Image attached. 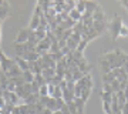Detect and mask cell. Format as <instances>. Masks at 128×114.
I'll list each match as a JSON object with an SVG mask.
<instances>
[{
    "instance_id": "9c48e42d",
    "label": "cell",
    "mask_w": 128,
    "mask_h": 114,
    "mask_svg": "<svg viewBox=\"0 0 128 114\" xmlns=\"http://www.w3.org/2000/svg\"><path fill=\"white\" fill-rule=\"evenodd\" d=\"M41 76L44 77L46 83H48L50 78L56 76V68H43V70H41Z\"/></svg>"
},
{
    "instance_id": "4dcf8cb0",
    "label": "cell",
    "mask_w": 128,
    "mask_h": 114,
    "mask_svg": "<svg viewBox=\"0 0 128 114\" xmlns=\"http://www.w3.org/2000/svg\"><path fill=\"white\" fill-rule=\"evenodd\" d=\"M33 81H36L38 86H43V84H47L46 80H44V77L41 76V74H34V80Z\"/></svg>"
},
{
    "instance_id": "8fae6325",
    "label": "cell",
    "mask_w": 128,
    "mask_h": 114,
    "mask_svg": "<svg viewBox=\"0 0 128 114\" xmlns=\"http://www.w3.org/2000/svg\"><path fill=\"white\" fill-rule=\"evenodd\" d=\"M14 61H16V64L18 66V68L22 70V71H27L28 70V63L24 59H22V57H14Z\"/></svg>"
},
{
    "instance_id": "e575fe53",
    "label": "cell",
    "mask_w": 128,
    "mask_h": 114,
    "mask_svg": "<svg viewBox=\"0 0 128 114\" xmlns=\"http://www.w3.org/2000/svg\"><path fill=\"white\" fill-rule=\"evenodd\" d=\"M102 91H104V93H108V94H114V90H112L111 84H104V86H102Z\"/></svg>"
},
{
    "instance_id": "30bf717a",
    "label": "cell",
    "mask_w": 128,
    "mask_h": 114,
    "mask_svg": "<svg viewBox=\"0 0 128 114\" xmlns=\"http://www.w3.org/2000/svg\"><path fill=\"white\" fill-rule=\"evenodd\" d=\"M28 63V71H32L33 74H41V67L40 64L36 61H27Z\"/></svg>"
},
{
    "instance_id": "7402d4cb",
    "label": "cell",
    "mask_w": 128,
    "mask_h": 114,
    "mask_svg": "<svg viewBox=\"0 0 128 114\" xmlns=\"http://www.w3.org/2000/svg\"><path fill=\"white\" fill-rule=\"evenodd\" d=\"M63 100L66 101V103H70V101H73L74 100V94H73V91H70V90H63Z\"/></svg>"
},
{
    "instance_id": "5bb4252c",
    "label": "cell",
    "mask_w": 128,
    "mask_h": 114,
    "mask_svg": "<svg viewBox=\"0 0 128 114\" xmlns=\"http://www.w3.org/2000/svg\"><path fill=\"white\" fill-rule=\"evenodd\" d=\"M9 14H10V6L9 5L0 6V20H2V22L9 17Z\"/></svg>"
},
{
    "instance_id": "8d00e7d4",
    "label": "cell",
    "mask_w": 128,
    "mask_h": 114,
    "mask_svg": "<svg viewBox=\"0 0 128 114\" xmlns=\"http://www.w3.org/2000/svg\"><path fill=\"white\" fill-rule=\"evenodd\" d=\"M111 87H112V90H114V93H117V91H120V81L115 78L114 81L111 83Z\"/></svg>"
},
{
    "instance_id": "7dc6e473",
    "label": "cell",
    "mask_w": 128,
    "mask_h": 114,
    "mask_svg": "<svg viewBox=\"0 0 128 114\" xmlns=\"http://www.w3.org/2000/svg\"><path fill=\"white\" fill-rule=\"evenodd\" d=\"M114 114H121V111H118V113H114Z\"/></svg>"
},
{
    "instance_id": "d590c367",
    "label": "cell",
    "mask_w": 128,
    "mask_h": 114,
    "mask_svg": "<svg viewBox=\"0 0 128 114\" xmlns=\"http://www.w3.org/2000/svg\"><path fill=\"white\" fill-rule=\"evenodd\" d=\"M111 96H112V94H108V93L101 91V100H102V101H110V103H111Z\"/></svg>"
},
{
    "instance_id": "44dd1931",
    "label": "cell",
    "mask_w": 128,
    "mask_h": 114,
    "mask_svg": "<svg viewBox=\"0 0 128 114\" xmlns=\"http://www.w3.org/2000/svg\"><path fill=\"white\" fill-rule=\"evenodd\" d=\"M114 80H115V76L112 74V71L102 74V83H104V84H111Z\"/></svg>"
},
{
    "instance_id": "b9f144b4",
    "label": "cell",
    "mask_w": 128,
    "mask_h": 114,
    "mask_svg": "<svg viewBox=\"0 0 128 114\" xmlns=\"http://www.w3.org/2000/svg\"><path fill=\"white\" fill-rule=\"evenodd\" d=\"M120 3H121V5H122L124 7L128 10V0H120Z\"/></svg>"
},
{
    "instance_id": "4fadbf2b",
    "label": "cell",
    "mask_w": 128,
    "mask_h": 114,
    "mask_svg": "<svg viewBox=\"0 0 128 114\" xmlns=\"http://www.w3.org/2000/svg\"><path fill=\"white\" fill-rule=\"evenodd\" d=\"M38 57H40V56L37 54L36 51H27V53L23 54L22 59H24L26 61H36V60H38Z\"/></svg>"
},
{
    "instance_id": "60d3db41",
    "label": "cell",
    "mask_w": 128,
    "mask_h": 114,
    "mask_svg": "<svg viewBox=\"0 0 128 114\" xmlns=\"http://www.w3.org/2000/svg\"><path fill=\"white\" fill-rule=\"evenodd\" d=\"M40 114H53V111H51V110H48V108H46V107H44V108L41 110V113Z\"/></svg>"
},
{
    "instance_id": "ee69618b",
    "label": "cell",
    "mask_w": 128,
    "mask_h": 114,
    "mask_svg": "<svg viewBox=\"0 0 128 114\" xmlns=\"http://www.w3.org/2000/svg\"><path fill=\"white\" fill-rule=\"evenodd\" d=\"M6 5H9L7 0H0V6H6Z\"/></svg>"
},
{
    "instance_id": "277c9868",
    "label": "cell",
    "mask_w": 128,
    "mask_h": 114,
    "mask_svg": "<svg viewBox=\"0 0 128 114\" xmlns=\"http://www.w3.org/2000/svg\"><path fill=\"white\" fill-rule=\"evenodd\" d=\"M80 41H81V36H80V34H74V33H73V34H71L67 40H66V46H67L71 51H73V50H76V49H77V46H78V43H80Z\"/></svg>"
},
{
    "instance_id": "f35d334b",
    "label": "cell",
    "mask_w": 128,
    "mask_h": 114,
    "mask_svg": "<svg viewBox=\"0 0 128 114\" xmlns=\"http://www.w3.org/2000/svg\"><path fill=\"white\" fill-rule=\"evenodd\" d=\"M128 86V80H122V81H120V90L124 91L125 90V87Z\"/></svg>"
},
{
    "instance_id": "7bdbcfd3",
    "label": "cell",
    "mask_w": 128,
    "mask_h": 114,
    "mask_svg": "<svg viewBox=\"0 0 128 114\" xmlns=\"http://www.w3.org/2000/svg\"><path fill=\"white\" fill-rule=\"evenodd\" d=\"M124 96H125V100H127V103H128V86L125 87V90H124Z\"/></svg>"
},
{
    "instance_id": "d4e9b609",
    "label": "cell",
    "mask_w": 128,
    "mask_h": 114,
    "mask_svg": "<svg viewBox=\"0 0 128 114\" xmlns=\"http://www.w3.org/2000/svg\"><path fill=\"white\" fill-rule=\"evenodd\" d=\"M74 9L82 14L84 12H86V0H77V2H76V7H74Z\"/></svg>"
},
{
    "instance_id": "52a82bcc",
    "label": "cell",
    "mask_w": 128,
    "mask_h": 114,
    "mask_svg": "<svg viewBox=\"0 0 128 114\" xmlns=\"http://www.w3.org/2000/svg\"><path fill=\"white\" fill-rule=\"evenodd\" d=\"M92 20H94V22H107V17H105L104 10L101 9L100 6L94 10V13H92Z\"/></svg>"
},
{
    "instance_id": "bcb514c9",
    "label": "cell",
    "mask_w": 128,
    "mask_h": 114,
    "mask_svg": "<svg viewBox=\"0 0 128 114\" xmlns=\"http://www.w3.org/2000/svg\"><path fill=\"white\" fill-rule=\"evenodd\" d=\"M0 114H10V113H7V111H3V110H2V113Z\"/></svg>"
},
{
    "instance_id": "2e32d148",
    "label": "cell",
    "mask_w": 128,
    "mask_h": 114,
    "mask_svg": "<svg viewBox=\"0 0 128 114\" xmlns=\"http://www.w3.org/2000/svg\"><path fill=\"white\" fill-rule=\"evenodd\" d=\"M98 7V3L94 2V0H86V12H90V13H94V10Z\"/></svg>"
},
{
    "instance_id": "c3c4849f",
    "label": "cell",
    "mask_w": 128,
    "mask_h": 114,
    "mask_svg": "<svg viewBox=\"0 0 128 114\" xmlns=\"http://www.w3.org/2000/svg\"><path fill=\"white\" fill-rule=\"evenodd\" d=\"M0 54H2V49H0Z\"/></svg>"
},
{
    "instance_id": "8992f818",
    "label": "cell",
    "mask_w": 128,
    "mask_h": 114,
    "mask_svg": "<svg viewBox=\"0 0 128 114\" xmlns=\"http://www.w3.org/2000/svg\"><path fill=\"white\" fill-rule=\"evenodd\" d=\"M92 29L101 36L102 33H105L108 30V23L107 22H94L92 23Z\"/></svg>"
},
{
    "instance_id": "74e56055",
    "label": "cell",
    "mask_w": 128,
    "mask_h": 114,
    "mask_svg": "<svg viewBox=\"0 0 128 114\" xmlns=\"http://www.w3.org/2000/svg\"><path fill=\"white\" fill-rule=\"evenodd\" d=\"M60 111H61L63 114H70V110H68V107H67V104H66V101L61 104V107H60Z\"/></svg>"
},
{
    "instance_id": "d6a6232c",
    "label": "cell",
    "mask_w": 128,
    "mask_h": 114,
    "mask_svg": "<svg viewBox=\"0 0 128 114\" xmlns=\"http://www.w3.org/2000/svg\"><path fill=\"white\" fill-rule=\"evenodd\" d=\"M120 37H128V26H125L124 23L120 29Z\"/></svg>"
},
{
    "instance_id": "4316f807",
    "label": "cell",
    "mask_w": 128,
    "mask_h": 114,
    "mask_svg": "<svg viewBox=\"0 0 128 114\" xmlns=\"http://www.w3.org/2000/svg\"><path fill=\"white\" fill-rule=\"evenodd\" d=\"M38 27L43 29V30H48V22H47V19L44 17V16H41L40 17V23H38Z\"/></svg>"
},
{
    "instance_id": "ffe728a7",
    "label": "cell",
    "mask_w": 128,
    "mask_h": 114,
    "mask_svg": "<svg viewBox=\"0 0 128 114\" xmlns=\"http://www.w3.org/2000/svg\"><path fill=\"white\" fill-rule=\"evenodd\" d=\"M33 32H34V34H36V37H37V40L38 41L44 40L46 36H47V32L46 30H43V29H40V27H37L36 30H33Z\"/></svg>"
},
{
    "instance_id": "3957f363",
    "label": "cell",
    "mask_w": 128,
    "mask_h": 114,
    "mask_svg": "<svg viewBox=\"0 0 128 114\" xmlns=\"http://www.w3.org/2000/svg\"><path fill=\"white\" fill-rule=\"evenodd\" d=\"M50 46H51V43H50V40L48 39H44V40H41V41H38V44L36 46V53L38 56H44V54H47L48 51H50Z\"/></svg>"
},
{
    "instance_id": "d6986e66",
    "label": "cell",
    "mask_w": 128,
    "mask_h": 114,
    "mask_svg": "<svg viewBox=\"0 0 128 114\" xmlns=\"http://www.w3.org/2000/svg\"><path fill=\"white\" fill-rule=\"evenodd\" d=\"M68 17L71 19V20H73V22H80V20H81V13H80V12H77V10L76 9H73V10H70L68 12Z\"/></svg>"
},
{
    "instance_id": "e0dca14e",
    "label": "cell",
    "mask_w": 128,
    "mask_h": 114,
    "mask_svg": "<svg viewBox=\"0 0 128 114\" xmlns=\"http://www.w3.org/2000/svg\"><path fill=\"white\" fill-rule=\"evenodd\" d=\"M100 67H101V71H102V74L110 73V71H111V64L108 63L107 60H104V59L100 60Z\"/></svg>"
},
{
    "instance_id": "83f0119b",
    "label": "cell",
    "mask_w": 128,
    "mask_h": 114,
    "mask_svg": "<svg viewBox=\"0 0 128 114\" xmlns=\"http://www.w3.org/2000/svg\"><path fill=\"white\" fill-rule=\"evenodd\" d=\"M10 81L13 83L16 87H20V86H23L24 84V80L22 76H18V77H13V78H10Z\"/></svg>"
},
{
    "instance_id": "6da1fadb",
    "label": "cell",
    "mask_w": 128,
    "mask_h": 114,
    "mask_svg": "<svg viewBox=\"0 0 128 114\" xmlns=\"http://www.w3.org/2000/svg\"><path fill=\"white\" fill-rule=\"evenodd\" d=\"M122 26V20L118 14H115L114 19L108 23V30L111 33V37H112V40H117L120 37V29Z\"/></svg>"
},
{
    "instance_id": "f1b7e54d",
    "label": "cell",
    "mask_w": 128,
    "mask_h": 114,
    "mask_svg": "<svg viewBox=\"0 0 128 114\" xmlns=\"http://www.w3.org/2000/svg\"><path fill=\"white\" fill-rule=\"evenodd\" d=\"M53 98H63V90L60 88V86L54 87V91H53Z\"/></svg>"
},
{
    "instance_id": "5b68a950",
    "label": "cell",
    "mask_w": 128,
    "mask_h": 114,
    "mask_svg": "<svg viewBox=\"0 0 128 114\" xmlns=\"http://www.w3.org/2000/svg\"><path fill=\"white\" fill-rule=\"evenodd\" d=\"M28 34H30V29L28 27L22 29V30L17 33V37H16L14 43H26V41L28 40Z\"/></svg>"
},
{
    "instance_id": "7c38bea8",
    "label": "cell",
    "mask_w": 128,
    "mask_h": 114,
    "mask_svg": "<svg viewBox=\"0 0 128 114\" xmlns=\"http://www.w3.org/2000/svg\"><path fill=\"white\" fill-rule=\"evenodd\" d=\"M74 104L77 107V114H84V107H86V101L82 98H74Z\"/></svg>"
},
{
    "instance_id": "ac0fdd59",
    "label": "cell",
    "mask_w": 128,
    "mask_h": 114,
    "mask_svg": "<svg viewBox=\"0 0 128 114\" xmlns=\"http://www.w3.org/2000/svg\"><path fill=\"white\" fill-rule=\"evenodd\" d=\"M38 23H40V17L36 16V14H33L32 20H30V24H28V29H30V30H36V29L38 27Z\"/></svg>"
},
{
    "instance_id": "484cf974",
    "label": "cell",
    "mask_w": 128,
    "mask_h": 114,
    "mask_svg": "<svg viewBox=\"0 0 128 114\" xmlns=\"http://www.w3.org/2000/svg\"><path fill=\"white\" fill-rule=\"evenodd\" d=\"M63 81V77H60V76H57V74H56L54 77H51L50 78V81L47 83V84H53V86H60V83Z\"/></svg>"
},
{
    "instance_id": "836d02e7",
    "label": "cell",
    "mask_w": 128,
    "mask_h": 114,
    "mask_svg": "<svg viewBox=\"0 0 128 114\" xmlns=\"http://www.w3.org/2000/svg\"><path fill=\"white\" fill-rule=\"evenodd\" d=\"M82 77H84V74H82L80 70H77L76 73H73V81H74V83L78 81V80H80V78H82Z\"/></svg>"
},
{
    "instance_id": "7a4b0ae2",
    "label": "cell",
    "mask_w": 128,
    "mask_h": 114,
    "mask_svg": "<svg viewBox=\"0 0 128 114\" xmlns=\"http://www.w3.org/2000/svg\"><path fill=\"white\" fill-rule=\"evenodd\" d=\"M14 64H16L14 59H10V57H7V56H6L3 51H2V54H0V68H2V71H3V73L9 71V70L13 67Z\"/></svg>"
},
{
    "instance_id": "ab89813d",
    "label": "cell",
    "mask_w": 128,
    "mask_h": 114,
    "mask_svg": "<svg viewBox=\"0 0 128 114\" xmlns=\"http://www.w3.org/2000/svg\"><path fill=\"white\" fill-rule=\"evenodd\" d=\"M47 87H48V96H53V91H54V86L53 84H47Z\"/></svg>"
},
{
    "instance_id": "9a60e30c",
    "label": "cell",
    "mask_w": 128,
    "mask_h": 114,
    "mask_svg": "<svg viewBox=\"0 0 128 114\" xmlns=\"http://www.w3.org/2000/svg\"><path fill=\"white\" fill-rule=\"evenodd\" d=\"M14 47H16V56L17 57H23L24 53H27L26 47H24V43H14Z\"/></svg>"
},
{
    "instance_id": "cb8c5ba5",
    "label": "cell",
    "mask_w": 128,
    "mask_h": 114,
    "mask_svg": "<svg viewBox=\"0 0 128 114\" xmlns=\"http://www.w3.org/2000/svg\"><path fill=\"white\" fill-rule=\"evenodd\" d=\"M22 77H23L24 83H33V80H34V74L27 70V71H23V73H22Z\"/></svg>"
},
{
    "instance_id": "f6af8a7d",
    "label": "cell",
    "mask_w": 128,
    "mask_h": 114,
    "mask_svg": "<svg viewBox=\"0 0 128 114\" xmlns=\"http://www.w3.org/2000/svg\"><path fill=\"white\" fill-rule=\"evenodd\" d=\"M53 114H63V113H61L60 110H57V111H53Z\"/></svg>"
},
{
    "instance_id": "f546056e",
    "label": "cell",
    "mask_w": 128,
    "mask_h": 114,
    "mask_svg": "<svg viewBox=\"0 0 128 114\" xmlns=\"http://www.w3.org/2000/svg\"><path fill=\"white\" fill-rule=\"evenodd\" d=\"M46 96H48V87H47V84H43V86H40V90H38V97Z\"/></svg>"
},
{
    "instance_id": "ba28073f",
    "label": "cell",
    "mask_w": 128,
    "mask_h": 114,
    "mask_svg": "<svg viewBox=\"0 0 128 114\" xmlns=\"http://www.w3.org/2000/svg\"><path fill=\"white\" fill-rule=\"evenodd\" d=\"M22 73H23V71L18 68V66H17V64H14V66L10 68L9 71H6L4 76L7 78H13V77H18V76H22Z\"/></svg>"
},
{
    "instance_id": "603a6c76",
    "label": "cell",
    "mask_w": 128,
    "mask_h": 114,
    "mask_svg": "<svg viewBox=\"0 0 128 114\" xmlns=\"http://www.w3.org/2000/svg\"><path fill=\"white\" fill-rule=\"evenodd\" d=\"M82 32H84V24H82L81 22H77L76 24H74V27H73V33L74 34H80V36H82Z\"/></svg>"
},
{
    "instance_id": "1f68e13d",
    "label": "cell",
    "mask_w": 128,
    "mask_h": 114,
    "mask_svg": "<svg viewBox=\"0 0 128 114\" xmlns=\"http://www.w3.org/2000/svg\"><path fill=\"white\" fill-rule=\"evenodd\" d=\"M87 44H88L87 41H86V40H82V39H81V41L78 43V46H77V49H76V50H78L80 53H84V49L87 47Z\"/></svg>"
}]
</instances>
